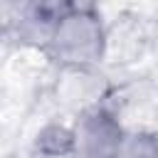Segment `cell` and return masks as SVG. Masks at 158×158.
<instances>
[{"label": "cell", "instance_id": "obj_5", "mask_svg": "<svg viewBox=\"0 0 158 158\" xmlns=\"http://www.w3.org/2000/svg\"><path fill=\"white\" fill-rule=\"evenodd\" d=\"M116 158H158V133L151 128H126Z\"/></svg>", "mask_w": 158, "mask_h": 158}, {"label": "cell", "instance_id": "obj_3", "mask_svg": "<svg viewBox=\"0 0 158 158\" xmlns=\"http://www.w3.org/2000/svg\"><path fill=\"white\" fill-rule=\"evenodd\" d=\"M67 5L69 2H25V5H20L17 17L12 20L17 42L44 52Z\"/></svg>", "mask_w": 158, "mask_h": 158}, {"label": "cell", "instance_id": "obj_4", "mask_svg": "<svg viewBox=\"0 0 158 158\" xmlns=\"http://www.w3.org/2000/svg\"><path fill=\"white\" fill-rule=\"evenodd\" d=\"M37 151L42 156H47V158H59V156L72 158V151H74V131H72V126H64V123L44 126L37 133Z\"/></svg>", "mask_w": 158, "mask_h": 158}, {"label": "cell", "instance_id": "obj_1", "mask_svg": "<svg viewBox=\"0 0 158 158\" xmlns=\"http://www.w3.org/2000/svg\"><path fill=\"white\" fill-rule=\"evenodd\" d=\"M106 25L96 7L69 2L62 12L47 54L62 69H96L106 54Z\"/></svg>", "mask_w": 158, "mask_h": 158}, {"label": "cell", "instance_id": "obj_2", "mask_svg": "<svg viewBox=\"0 0 158 158\" xmlns=\"http://www.w3.org/2000/svg\"><path fill=\"white\" fill-rule=\"evenodd\" d=\"M72 131H74L72 158H116V151L126 133L118 116L101 104L79 111L77 121L72 123Z\"/></svg>", "mask_w": 158, "mask_h": 158}]
</instances>
